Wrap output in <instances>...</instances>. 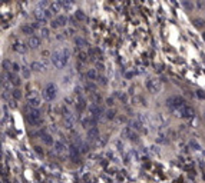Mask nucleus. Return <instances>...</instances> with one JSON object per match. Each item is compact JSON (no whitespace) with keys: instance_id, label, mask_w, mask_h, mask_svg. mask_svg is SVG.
Here are the masks:
<instances>
[{"instance_id":"nucleus-1","label":"nucleus","mask_w":205,"mask_h":183,"mask_svg":"<svg viewBox=\"0 0 205 183\" xmlns=\"http://www.w3.org/2000/svg\"><path fill=\"white\" fill-rule=\"evenodd\" d=\"M69 57H70V50L68 47H63V49L53 51V54H52V63H53V66L56 67V69L62 70V69H65V66L68 65Z\"/></svg>"},{"instance_id":"nucleus-2","label":"nucleus","mask_w":205,"mask_h":183,"mask_svg":"<svg viewBox=\"0 0 205 183\" xmlns=\"http://www.w3.org/2000/svg\"><path fill=\"white\" fill-rule=\"evenodd\" d=\"M56 95H57V89L53 83H48L46 87L43 89V97L48 100V102H53L56 99Z\"/></svg>"},{"instance_id":"nucleus-3","label":"nucleus","mask_w":205,"mask_h":183,"mask_svg":"<svg viewBox=\"0 0 205 183\" xmlns=\"http://www.w3.org/2000/svg\"><path fill=\"white\" fill-rule=\"evenodd\" d=\"M27 122L32 125V126H39L42 123V116H40V112L37 109H30V112L27 113Z\"/></svg>"},{"instance_id":"nucleus-4","label":"nucleus","mask_w":205,"mask_h":183,"mask_svg":"<svg viewBox=\"0 0 205 183\" xmlns=\"http://www.w3.org/2000/svg\"><path fill=\"white\" fill-rule=\"evenodd\" d=\"M167 104L171 107V109H174V110H179L181 107H184L185 106V100H184V97H179V96H174V97H169V99L167 100Z\"/></svg>"},{"instance_id":"nucleus-5","label":"nucleus","mask_w":205,"mask_h":183,"mask_svg":"<svg viewBox=\"0 0 205 183\" xmlns=\"http://www.w3.org/2000/svg\"><path fill=\"white\" fill-rule=\"evenodd\" d=\"M27 102H29L30 109H37V107L42 104V99H40L39 95L34 93V92H30V93L27 95Z\"/></svg>"},{"instance_id":"nucleus-6","label":"nucleus","mask_w":205,"mask_h":183,"mask_svg":"<svg viewBox=\"0 0 205 183\" xmlns=\"http://www.w3.org/2000/svg\"><path fill=\"white\" fill-rule=\"evenodd\" d=\"M87 110H89V115H92L93 117H96V119H101L103 115V110L102 107L98 104V103H90L89 106H87Z\"/></svg>"},{"instance_id":"nucleus-7","label":"nucleus","mask_w":205,"mask_h":183,"mask_svg":"<svg viewBox=\"0 0 205 183\" xmlns=\"http://www.w3.org/2000/svg\"><path fill=\"white\" fill-rule=\"evenodd\" d=\"M146 87H148V90H149L151 93L155 95V93H159V92H161L162 84H161V80H158V79H151V80H148Z\"/></svg>"},{"instance_id":"nucleus-8","label":"nucleus","mask_w":205,"mask_h":183,"mask_svg":"<svg viewBox=\"0 0 205 183\" xmlns=\"http://www.w3.org/2000/svg\"><path fill=\"white\" fill-rule=\"evenodd\" d=\"M96 123H98V119L93 117L92 115H87V116L82 117V126H83L85 129H87V130L92 129V127H95Z\"/></svg>"},{"instance_id":"nucleus-9","label":"nucleus","mask_w":205,"mask_h":183,"mask_svg":"<svg viewBox=\"0 0 205 183\" xmlns=\"http://www.w3.org/2000/svg\"><path fill=\"white\" fill-rule=\"evenodd\" d=\"M75 125H76V117H75V115H72V113L65 115V127L68 130H73Z\"/></svg>"},{"instance_id":"nucleus-10","label":"nucleus","mask_w":205,"mask_h":183,"mask_svg":"<svg viewBox=\"0 0 205 183\" xmlns=\"http://www.w3.org/2000/svg\"><path fill=\"white\" fill-rule=\"evenodd\" d=\"M69 154H70V159L73 162H78L79 160V154H80V149L76 145H70L69 146Z\"/></svg>"},{"instance_id":"nucleus-11","label":"nucleus","mask_w":205,"mask_h":183,"mask_svg":"<svg viewBox=\"0 0 205 183\" xmlns=\"http://www.w3.org/2000/svg\"><path fill=\"white\" fill-rule=\"evenodd\" d=\"M33 16L36 17L37 23H42V24H45V23L48 22V19H46V15H45V10H42V9H34Z\"/></svg>"},{"instance_id":"nucleus-12","label":"nucleus","mask_w":205,"mask_h":183,"mask_svg":"<svg viewBox=\"0 0 205 183\" xmlns=\"http://www.w3.org/2000/svg\"><path fill=\"white\" fill-rule=\"evenodd\" d=\"M178 115L181 117H187V119H188V117H192L194 116V109L185 104L184 107H181V109L178 110Z\"/></svg>"},{"instance_id":"nucleus-13","label":"nucleus","mask_w":205,"mask_h":183,"mask_svg":"<svg viewBox=\"0 0 205 183\" xmlns=\"http://www.w3.org/2000/svg\"><path fill=\"white\" fill-rule=\"evenodd\" d=\"M98 139H99V129H98L96 126L87 130V140H89V142H95V140H98Z\"/></svg>"},{"instance_id":"nucleus-14","label":"nucleus","mask_w":205,"mask_h":183,"mask_svg":"<svg viewBox=\"0 0 205 183\" xmlns=\"http://www.w3.org/2000/svg\"><path fill=\"white\" fill-rule=\"evenodd\" d=\"M53 149H55V152H56L57 154H62V153L66 150V145H65L62 140H56L55 145H53Z\"/></svg>"},{"instance_id":"nucleus-15","label":"nucleus","mask_w":205,"mask_h":183,"mask_svg":"<svg viewBox=\"0 0 205 183\" xmlns=\"http://www.w3.org/2000/svg\"><path fill=\"white\" fill-rule=\"evenodd\" d=\"M27 46L30 49H37L40 46V39L37 36H30L29 37V42H27Z\"/></svg>"},{"instance_id":"nucleus-16","label":"nucleus","mask_w":205,"mask_h":183,"mask_svg":"<svg viewBox=\"0 0 205 183\" xmlns=\"http://www.w3.org/2000/svg\"><path fill=\"white\" fill-rule=\"evenodd\" d=\"M86 77H87L89 82H92V80H98V77H99L98 70H96V69H89V70L86 72Z\"/></svg>"},{"instance_id":"nucleus-17","label":"nucleus","mask_w":205,"mask_h":183,"mask_svg":"<svg viewBox=\"0 0 205 183\" xmlns=\"http://www.w3.org/2000/svg\"><path fill=\"white\" fill-rule=\"evenodd\" d=\"M49 10H50L52 13H59L60 10H62V1H52L50 6H49Z\"/></svg>"},{"instance_id":"nucleus-18","label":"nucleus","mask_w":205,"mask_h":183,"mask_svg":"<svg viewBox=\"0 0 205 183\" xmlns=\"http://www.w3.org/2000/svg\"><path fill=\"white\" fill-rule=\"evenodd\" d=\"M7 77H10V83L13 84V86H20L22 83V80L19 79V76H17L16 73H7Z\"/></svg>"},{"instance_id":"nucleus-19","label":"nucleus","mask_w":205,"mask_h":183,"mask_svg":"<svg viewBox=\"0 0 205 183\" xmlns=\"http://www.w3.org/2000/svg\"><path fill=\"white\" fill-rule=\"evenodd\" d=\"M40 139H42V142H43L45 145H48V146H53V145H55V142H53V137H52L50 134L43 133L42 136H40Z\"/></svg>"},{"instance_id":"nucleus-20","label":"nucleus","mask_w":205,"mask_h":183,"mask_svg":"<svg viewBox=\"0 0 205 183\" xmlns=\"http://www.w3.org/2000/svg\"><path fill=\"white\" fill-rule=\"evenodd\" d=\"M30 69H32L33 72H36V73H40V72L46 70V69H45V66L42 65V62H33V63L30 65Z\"/></svg>"},{"instance_id":"nucleus-21","label":"nucleus","mask_w":205,"mask_h":183,"mask_svg":"<svg viewBox=\"0 0 205 183\" xmlns=\"http://www.w3.org/2000/svg\"><path fill=\"white\" fill-rule=\"evenodd\" d=\"M13 49L16 50V51H19V53H26V51H27V49H29V46H26L24 43L19 42V43H15Z\"/></svg>"},{"instance_id":"nucleus-22","label":"nucleus","mask_w":205,"mask_h":183,"mask_svg":"<svg viewBox=\"0 0 205 183\" xmlns=\"http://www.w3.org/2000/svg\"><path fill=\"white\" fill-rule=\"evenodd\" d=\"M62 9H65V12H70L75 9V3L70 0H63L62 1Z\"/></svg>"},{"instance_id":"nucleus-23","label":"nucleus","mask_w":205,"mask_h":183,"mask_svg":"<svg viewBox=\"0 0 205 183\" xmlns=\"http://www.w3.org/2000/svg\"><path fill=\"white\" fill-rule=\"evenodd\" d=\"M86 106H87V104H86L85 99H83V97H79L78 102H76V110H78V112H83Z\"/></svg>"},{"instance_id":"nucleus-24","label":"nucleus","mask_w":205,"mask_h":183,"mask_svg":"<svg viewBox=\"0 0 205 183\" xmlns=\"http://www.w3.org/2000/svg\"><path fill=\"white\" fill-rule=\"evenodd\" d=\"M75 19H76V22H85L87 17H86V15L82 10H76L75 12Z\"/></svg>"},{"instance_id":"nucleus-25","label":"nucleus","mask_w":205,"mask_h":183,"mask_svg":"<svg viewBox=\"0 0 205 183\" xmlns=\"http://www.w3.org/2000/svg\"><path fill=\"white\" fill-rule=\"evenodd\" d=\"M75 45H76L78 47H85V46H89V45H87V42H86L83 37H75Z\"/></svg>"},{"instance_id":"nucleus-26","label":"nucleus","mask_w":205,"mask_h":183,"mask_svg":"<svg viewBox=\"0 0 205 183\" xmlns=\"http://www.w3.org/2000/svg\"><path fill=\"white\" fill-rule=\"evenodd\" d=\"M56 20H57L59 26H65L68 23V16L66 15H59V16L56 17Z\"/></svg>"},{"instance_id":"nucleus-27","label":"nucleus","mask_w":205,"mask_h":183,"mask_svg":"<svg viewBox=\"0 0 205 183\" xmlns=\"http://www.w3.org/2000/svg\"><path fill=\"white\" fill-rule=\"evenodd\" d=\"M22 32H23L24 34H33L34 29H33V26H30V24H26V26H23V27H22Z\"/></svg>"},{"instance_id":"nucleus-28","label":"nucleus","mask_w":205,"mask_h":183,"mask_svg":"<svg viewBox=\"0 0 205 183\" xmlns=\"http://www.w3.org/2000/svg\"><path fill=\"white\" fill-rule=\"evenodd\" d=\"M30 70H32V69L23 66V67H22V72H20V73H22V76H23L24 79H29V77H30Z\"/></svg>"},{"instance_id":"nucleus-29","label":"nucleus","mask_w":205,"mask_h":183,"mask_svg":"<svg viewBox=\"0 0 205 183\" xmlns=\"http://www.w3.org/2000/svg\"><path fill=\"white\" fill-rule=\"evenodd\" d=\"M78 59H79V62H80V63H85V62H87V54L83 53V51H79Z\"/></svg>"},{"instance_id":"nucleus-30","label":"nucleus","mask_w":205,"mask_h":183,"mask_svg":"<svg viewBox=\"0 0 205 183\" xmlns=\"http://www.w3.org/2000/svg\"><path fill=\"white\" fill-rule=\"evenodd\" d=\"M12 97H13V100H19L22 97V92H20L19 89H15V90L12 92Z\"/></svg>"},{"instance_id":"nucleus-31","label":"nucleus","mask_w":205,"mask_h":183,"mask_svg":"<svg viewBox=\"0 0 205 183\" xmlns=\"http://www.w3.org/2000/svg\"><path fill=\"white\" fill-rule=\"evenodd\" d=\"M194 24H195V27H198V29H201V27H204V20H201V19H195L194 20Z\"/></svg>"},{"instance_id":"nucleus-32","label":"nucleus","mask_w":205,"mask_h":183,"mask_svg":"<svg viewBox=\"0 0 205 183\" xmlns=\"http://www.w3.org/2000/svg\"><path fill=\"white\" fill-rule=\"evenodd\" d=\"M49 29L48 27H40V34H42V37H49Z\"/></svg>"},{"instance_id":"nucleus-33","label":"nucleus","mask_w":205,"mask_h":183,"mask_svg":"<svg viewBox=\"0 0 205 183\" xmlns=\"http://www.w3.org/2000/svg\"><path fill=\"white\" fill-rule=\"evenodd\" d=\"M82 90H83V89H82V86H80V84L75 86V93H76V95H78L79 97H82V93H83Z\"/></svg>"},{"instance_id":"nucleus-34","label":"nucleus","mask_w":205,"mask_h":183,"mask_svg":"<svg viewBox=\"0 0 205 183\" xmlns=\"http://www.w3.org/2000/svg\"><path fill=\"white\" fill-rule=\"evenodd\" d=\"M1 66H3V70H9V69H10V67H12V66H13V65H12V63H10L9 60H3V63H1Z\"/></svg>"},{"instance_id":"nucleus-35","label":"nucleus","mask_w":205,"mask_h":183,"mask_svg":"<svg viewBox=\"0 0 205 183\" xmlns=\"http://www.w3.org/2000/svg\"><path fill=\"white\" fill-rule=\"evenodd\" d=\"M115 115H116V113H115V110H113V109H109V110L106 112V119H109V120H111V119H113V117H115Z\"/></svg>"},{"instance_id":"nucleus-36","label":"nucleus","mask_w":205,"mask_h":183,"mask_svg":"<svg viewBox=\"0 0 205 183\" xmlns=\"http://www.w3.org/2000/svg\"><path fill=\"white\" fill-rule=\"evenodd\" d=\"M96 70L98 72H103L105 70V65H103L102 62H96Z\"/></svg>"},{"instance_id":"nucleus-37","label":"nucleus","mask_w":205,"mask_h":183,"mask_svg":"<svg viewBox=\"0 0 205 183\" xmlns=\"http://www.w3.org/2000/svg\"><path fill=\"white\" fill-rule=\"evenodd\" d=\"M12 70H13V73H19V72H22V67L19 66L17 63H13V66H12Z\"/></svg>"},{"instance_id":"nucleus-38","label":"nucleus","mask_w":205,"mask_h":183,"mask_svg":"<svg viewBox=\"0 0 205 183\" xmlns=\"http://www.w3.org/2000/svg\"><path fill=\"white\" fill-rule=\"evenodd\" d=\"M86 89H87V90H92V92L95 93V89H96V86L92 83V82H87V84H86Z\"/></svg>"},{"instance_id":"nucleus-39","label":"nucleus","mask_w":205,"mask_h":183,"mask_svg":"<svg viewBox=\"0 0 205 183\" xmlns=\"http://www.w3.org/2000/svg\"><path fill=\"white\" fill-rule=\"evenodd\" d=\"M115 96H116L119 100H122V102H126V95H125V93H119V92H118Z\"/></svg>"},{"instance_id":"nucleus-40","label":"nucleus","mask_w":205,"mask_h":183,"mask_svg":"<svg viewBox=\"0 0 205 183\" xmlns=\"http://www.w3.org/2000/svg\"><path fill=\"white\" fill-rule=\"evenodd\" d=\"M98 80H99V82H101V84H103V86H105V84L108 83V80H106V77H103V76H99V77H98Z\"/></svg>"},{"instance_id":"nucleus-41","label":"nucleus","mask_w":205,"mask_h":183,"mask_svg":"<svg viewBox=\"0 0 205 183\" xmlns=\"http://www.w3.org/2000/svg\"><path fill=\"white\" fill-rule=\"evenodd\" d=\"M50 24H52V27H53V29H57V27H60L56 19H55V20H52V23H50Z\"/></svg>"},{"instance_id":"nucleus-42","label":"nucleus","mask_w":205,"mask_h":183,"mask_svg":"<svg viewBox=\"0 0 205 183\" xmlns=\"http://www.w3.org/2000/svg\"><path fill=\"white\" fill-rule=\"evenodd\" d=\"M197 96H198L199 99H205V93L202 90H198V92H197Z\"/></svg>"},{"instance_id":"nucleus-43","label":"nucleus","mask_w":205,"mask_h":183,"mask_svg":"<svg viewBox=\"0 0 205 183\" xmlns=\"http://www.w3.org/2000/svg\"><path fill=\"white\" fill-rule=\"evenodd\" d=\"M164 137H165L164 134H159V136H158V139H156V142H158V143H164V142H165V139H164Z\"/></svg>"},{"instance_id":"nucleus-44","label":"nucleus","mask_w":205,"mask_h":183,"mask_svg":"<svg viewBox=\"0 0 205 183\" xmlns=\"http://www.w3.org/2000/svg\"><path fill=\"white\" fill-rule=\"evenodd\" d=\"M93 97H95V103H99V102H101V95L93 93Z\"/></svg>"},{"instance_id":"nucleus-45","label":"nucleus","mask_w":205,"mask_h":183,"mask_svg":"<svg viewBox=\"0 0 205 183\" xmlns=\"http://www.w3.org/2000/svg\"><path fill=\"white\" fill-rule=\"evenodd\" d=\"M45 15H46V19H50L53 13H52L50 10H49V9H46V10H45Z\"/></svg>"},{"instance_id":"nucleus-46","label":"nucleus","mask_w":205,"mask_h":183,"mask_svg":"<svg viewBox=\"0 0 205 183\" xmlns=\"http://www.w3.org/2000/svg\"><path fill=\"white\" fill-rule=\"evenodd\" d=\"M106 103H108V106H112V104H113V97H108V99H106Z\"/></svg>"},{"instance_id":"nucleus-47","label":"nucleus","mask_w":205,"mask_h":183,"mask_svg":"<svg viewBox=\"0 0 205 183\" xmlns=\"http://www.w3.org/2000/svg\"><path fill=\"white\" fill-rule=\"evenodd\" d=\"M182 4H184V6H185V7H188V9H192V4H189L188 1H184V3H182Z\"/></svg>"},{"instance_id":"nucleus-48","label":"nucleus","mask_w":205,"mask_h":183,"mask_svg":"<svg viewBox=\"0 0 205 183\" xmlns=\"http://www.w3.org/2000/svg\"><path fill=\"white\" fill-rule=\"evenodd\" d=\"M10 107H16V100H10Z\"/></svg>"},{"instance_id":"nucleus-49","label":"nucleus","mask_w":205,"mask_h":183,"mask_svg":"<svg viewBox=\"0 0 205 183\" xmlns=\"http://www.w3.org/2000/svg\"><path fill=\"white\" fill-rule=\"evenodd\" d=\"M132 76H134V73H132V72H129V73H126V77H128V79H131Z\"/></svg>"},{"instance_id":"nucleus-50","label":"nucleus","mask_w":205,"mask_h":183,"mask_svg":"<svg viewBox=\"0 0 205 183\" xmlns=\"http://www.w3.org/2000/svg\"><path fill=\"white\" fill-rule=\"evenodd\" d=\"M34 149H36V152H37L39 154H43V152H40V149H39V148H34Z\"/></svg>"},{"instance_id":"nucleus-51","label":"nucleus","mask_w":205,"mask_h":183,"mask_svg":"<svg viewBox=\"0 0 205 183\" xmlns=\"http://www.w3.org/2000/svg\"><path fill=\"white\" fill-rule=\"evenodd\" d=\"M204 39H205V33H204Z\"/></svg>"},{"instance_id":"nucleus-52","label":"nucleus","mask_w":205,"mask_h":183,"mask_svg":"<svg viewBox=\"0 0 205 183\" xmlns=\"http://www.w3.org/2000/svg\"><path fill=\"white\" fill-rule=\"evenodd\" d=\"M204 117H205V112H204Z\"/></svg>"}]
</instances>
